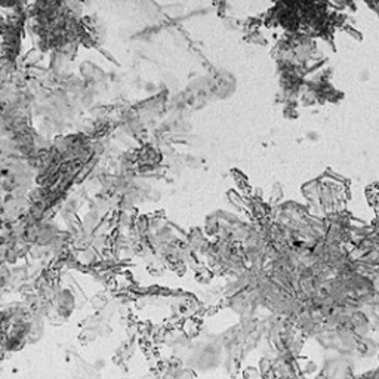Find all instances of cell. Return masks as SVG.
Wrapping results in <instances>:
<instances>
[{
	"instance_id": "7a4b0ae2",
	"label": "cell",
	"mask_w": 379,
	"mask_h": 379,
	"mask_svg": "<svg viewBox=\"0 0 379 379\" xmlns=\"http://www.w3.org/2000/svg\"><path fill=\"white\" fill-rule=\"evenodd\" d=\"M273 369H274V367H273L271 360H268V359H261L258 370L262 373V376H264V375H268V373H271V372H273Z\"/></svg>"
},
{
	"instance_id": "6da1fadb",
	"label": "cell",
	"mask_w": 379,
	"mask_h": 379,
	"mask_svg": "<svg viewBox=\"0 0 379 379\" xmlns=\"http://www.w3.org/2000/svg\"><path fill=\"white\" fill-rule=\"evenodd\" d=\"M241 376H243V379H264L262 373L258 370V367H252V366L244 367L241 372Z\"/></svg>"
},
{
	"instance_id": "3957f363",
	"label": "cell",
	"mask_w": 379,
	"mask_h": 379,
	"mask_svg": "<svg viewBox=\"0 0 379 379\" xmlns=\"http://www.w3.org/2000/svg\"><path fill=\"white\" fill-rule=\"evenodd\" d=\"M175 379H194V373H193V370H188V369L178 370L175 373Z\"/></svg>"
}]
</instances>
